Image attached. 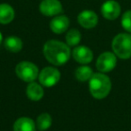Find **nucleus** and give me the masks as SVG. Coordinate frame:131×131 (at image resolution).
I'll return each instance as SVG.
<instances>
[{
    "label": "nucleus",
    "instance_id": "1",
    "mask_svg": "<svg viewBox=\"0 0 131 131\" xmlns=\"http://www.w3.org/2000/svg\"><path fill=\"white\" fill-rule=\"evenodd\" d=\"M43 52L48 61L56 66H61L67 63L71 54L69 46L55 40L46 42L43 48Z\"/></svg>",
    "mask_w": 131,
    "mask_h": 131
},
{
    "label": "nucleus",
    "instance_id": "2",
    "mask_svg": "<svg viewBox=\"0 0 131 131\" xmlns=\"http://www.w3.org/2000/svg\"><path fill=\"white\" fill-rule=\"evenodd\" d=\"M90 93L94 98L103 99L110 93L111 89V79L102 73L93 74L89 82Z\"/></svg>",
    "mask_w": 131,
    "mask_h": 131
},
{
    "label": "nucleus",
    "instance_id": "3",
    "mask_svg": "<svg viewBox=\"0 0 131 131\" xmlns=\"http://www.w3.org/2000/svg\"><path fill=\"white\" fill-rule=\"evenodd\" d=\"M113 52L122 59L131 58V34L119 33L114 37L111 43Z\"/></svg>",
    "mask_w": 131,
    "mask_h": 131
},
{
    "label": "nucleus",
    "instance_id": "4",
    "mask_svg": "<svg viewBox=\"0 0 131 131\" xmlns=\"http://www.w3.org/2000/svg\"><path fill=\"white\" fill-rule=\"evenodd\" d=\"M15 72L19 78L24 82H33L38 75L39 70L37 66L28 61H23L16 66Z\"/></svg>",
    "mask_w": 131,
    "mask_h": 131
},
{
    "label": "nucleus",
    "instance_id": "5",
    "mask_svg": "<svg viewBox=\"0 0 131 131\" xmlns=\"http://www.w3.org/2000/svg\"><path fill=\"white\" fill-rule=\"evenodd\" d=\"M60 79V73L57 68L52 67H47L39 75V80L42 85L50 87L57 84Z\"/></svg>",
    "mask_w": 131,
    "mask_h": 131
},
{
    "label": "nucleus",
    "instance_id": "6",
    "mask_svg": "<svg viewBox=\"0 0 131 131\" xmlns=\"http://www.w3.org/2000/svg\"><path fill=\"white\" fill-rule=\"evenodd\" d=\"M117 58L116 55L111 52H103L99 56L96 62V68L99 71L105 73L110 72L116 67Z\"/></svg>",
    "mask_w": 131,
    "mask_h": 131
},
{
    "label": "nucleus",
    "instance_id": "7",
    "mask_svg": "<svg viewBox=\"0 0 131 131\" xmlns=\"http://www.w3.org/2000/svg\"><path fill=\"white\" fill-rule=\"evenodd\" d=\"M39 8L40 13L46 16H56L63 11L59 0H42Z\"/></svg>",
    "mask_w": 131,
    "mask_h": 131
},
{
    "label": "nucleus",
    "instance_id": "8",
    "mask_svg": "<svg viewBox=\"0 0 131 131\" xmlns=\"http://www.w3.org/2000/svg\"><path fill=\"white\" fill-rule=\"evenodd\" d=\"M101 13L105 19L112 21L119 16L121 13V7L120 5L115 0H107L101 7Z\"/></svg>",
    "mask_w": 131,
    "mask_h": 131
},
{
    "label": "nucleus",
    "instance_id": "9",
    "mask_svg": "<svg viewBox=\"0 0 131 131\" xmlns=\"http://www.w3.org/2000/svg\"><path fill=\"white\" fill-rule=\"evenodd\" d=\"M77 22L85 29H92L98 24V15L91 10H84L77 16Z\"/></svg>",
    "mask_w": 131,
    "mask_h": 131
},
{
    "label": "nucleus",
    "instance_id": "10",
    "mask_svg": "<svg viewBox=\"0 0 131 131\" xmlns=\"http://www.w3.org/2000/svg\"><path fill=\"white\" fill-rule=\"evenodd\" d=\"M69 19L66 15H56L50 21L49 27L51 31L57 34H61L66 31L69 27Z\"/></svg>",
    "mask_w": 131,
    "mask_h": 131
},
{
    "label": "nucleus",
    "instance_id": "11",
    "mask_svg": "<svg viewBox=\"0 0 131 131\" xmlns=\"http://www.w3.org/2000/svg\"><path fill=\"white\" fill-rule=\"evenodd\" d=\"M73 58L78 63L87 64L93 60V51L85 46H78L73 50Z\"/></svg>",
    "mask_w": 131,
    "mask_h": 131
},
{
    "label": "nucleus",
    "instance_id": "12",
    "mask_svg": "<svg viewBox=\"0 0 131 131\" xmlns=\"http://www.w3.org/2000/svg\"><path fill=\"white\" fill-rule=\"evenodd\" d=\"M15 18V10L8 4H0V24H10Z\"/></svg>",
    "mask_w": 131,
    "mask_h": 131
},
{
    "label": "nucleus",
    "instance_id": "13",
    "mask_svg": "<svg viewBox=\"0 0 131 131\" xmlns=\"http://www.w3.org/2000/svg\"><path fill=\"white\" fill-rule=\"evenodd\" d=\"M14 131H35V124L31 118L23 117L15 122Z\"/></svg>",
    "mask_w": 131,
    "mask_h": 131
},
{
    "label": "nucleus",
    "instance_id": "14",
    "mask_svg": "<svg viewBox=\"0 0 131 131\" xmlns=\"http://www.w3.org/2000/svg\"><path fill=\"white\" fill-rule=\"evenodd\" d=\"M43 89L37 83L31 82L26 88V94L28 98L32 101H39L43 97Z\"/></svg>",
    "mask_w": 131,
    "mask_h": 131
},
{
    "label": "nucleus",
    "instance_id": "15",
    "mask_svg": "<svg viewBox=\"0 0 131 131\" xmlns=\"http://www.w3.org/2000/svg\"><path fill=\"white\" fill-rule=\"evenodd\" d=\"M5 47L11 52H18L23 48V41L16 36H10L5 40Z\"/></svg>",
    "mask_w": 131,
    "mask_h": 131
},
{
    "label": "nucleus",
    "instance_id": "16",
    "mask_svg": "<svg viewBox=\"0 0 131 131\" xmlns=\"http://www.w3.org/2000/svg\"><path fill=\"white\" fill-rule=\"evenodd\" d=\"M75 77L77 80L81 81V82H84V81L90 80V78L92 77L93 74V70L90 67L87 66H82L80 68H78L75 70Z\"/></svg>",
    "mask_w": 131,
    "mask_h": 131
},
{
    "label": "nucleus",
    "instance_id": "17",
    "mask_svg": "<svg viewBox=\"0 0 131 131\" xmlns=\"http://www.w3.org/2000/svg\"><path fill=\"white\" fill-rule=\"evenodd\" d=\"M66 40L68 46H77L81 40V33L78 30L71 29L68 31L67 36H66Z\"/></svg>",
    "mask_w": 131,
    "mask_h": 131
},
{
    "label": "nucleus",
    "instance_id": "18",
    "mask_svg": "<svg viewBox=\"0 0 131 131\" xmlns=\"http://www.w3.org/2000/svg\"><path fill=\"white\" fill-rule=\"evenodd\" d=\"M51 117L48 113H42L37 118V127L40 131L48 129L51 126Z\"/></svg>",
    "mask_w": 131,
    "mask_h": 131
},
{
    "label": "nucleus",
    "instance_id": "19",
    "mask_svg": "<svg viewBox=\"0 0 131 131\" xmlns=\"http://www.w3.org/2000/svg\"><path fill=\"white\" fill-rule=\"evenodd\" d=\"M121 25L125 31L131 33V10H127L123 14L121 18Z\"/></svg>",
    "mask_w": 131,
    "mask_h": 131
},
{
    "label": "nucleus",
    "instance_id": "20",
    "mask_svg": "<svg viewBox=\"0 0 131 131\" xmlns=\"http://www.w3.org/2000/svg\"><path fill=\"white\" fill-rule=\"evenodd\" d=\"M2 40H3V35H2V33L0 32V44L2 42Z\"/></svg>",
    "mask_w": 131,
    "mask_h": 131
},
{
    "label": "nucleus",
    "instance_id": "21",
    "mask_svg": "<svg viewBox=\"0 0 131 131\" xmlns=\"http://www.w3.org/2000/svg\"><path fill=\"white\" fill-rule=\"evenodd\" d=\"M41 1H42V0H41Z\"/></svg>",
    "mask_w": 131,
    "mask_h": 131
}]
</instances>
